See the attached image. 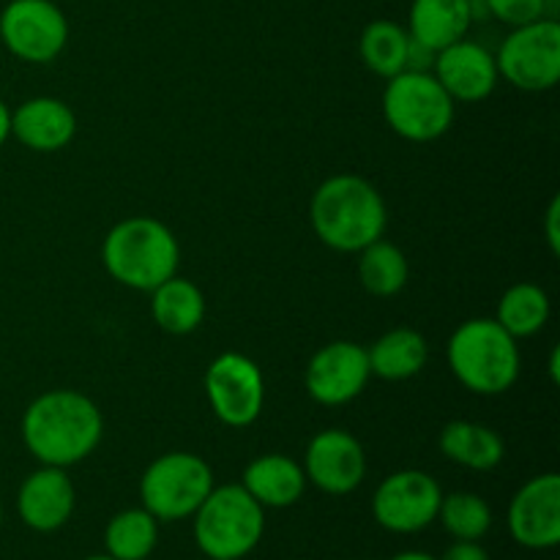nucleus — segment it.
I'll use <instances>...</instances> for the list:
<instances>
[{
    "label": "nucleus",
    "mask_w": 560,
    "mask_h": 560,
    "mask_svg": "<svg viewBox=\"0 0 560 560\" xmlns=\"http://www.w3.org/2000/svg\"><path fill=\"white\" fill-rule=\"evenodd\" d=\"M104 435L102 410L91 397L71 388H55L27 405L22 441L42 465L69 468L96 452Z\"/></svg>",
    "instance_id": "f257e3e1"
},
{
    "label": "nucleus",
    "mask_w": 560,
    "mask_h": 560,
    "mask_svg": "<svg viewBox=\"0 0 560 560\" xmlns=\"http://www.w3.org/2000/svg\"><path fill=\"white\" fill-rule=\"evenodd\" d=\"M312 230L326 246L359 255L383 238L388 224L386 202L370 180L359 175H334L323 180L310 202Z\"/></svg>",
    "instance_id": "f03ea898"
},
{
    "label": "nucleus",
    "mask_w": 560,
    "mask_h": 560,
    "mask_svg": "<svg viewBox=\"0 0 560 560\" xmlns=\"http://www.w3.org/2000/svg\"><path fill=\"white\" fill-rule=\"evenodd\" d=\"M102 260L115 282L151 293L153 288L175 277L180 246L173 230L159 219L129 217L104 235Z\"/></svg>",
    "instance_id": "7ed1b4c3"
},
{
    "label": "nucleus",
    "mask_w": 560,
    "mask_h": 560,
    "mask_svg": "<svg viewBox=\"0 0 560 560\" xmlns=\"http://www.w3.org/2000/svg\"><path fill=\"white\" fill-rule=\"evenodd\" d=\"M446 355L454 377L485 397L506 394L520 377L517 339L495 317H474L457 326Z\"/></svg>",
    "instance_id": "20e7f679"
},
{
    "label": "nucleus",
    "mask_w": 560,
    "mask_h": 560,
    "mask_svg": "<svg viewBox=\"0 0 560 560\" xmlns=\"http://www.w3.org/2000/svg\"><path fill=\"white\" fill-rule=\"evenodd\" d=\"M191 517L197 547L208 558H246L266 530V509L241 485L213 487Z\"/></svg>",
    "instance_id": "39448f33"
},
{
    "label": "nucleus",
    "mask_w": 560,
    "mask_h": 560,
    "mask_svg": "<svg viewBox=\"0 0 560 560\" xmlns=\"http://www.w3.org/2000/svg\"><path fill=\"white\" fill-rule=\"evenodd\" d=\"M454 98L432 71H399L383 91V115L399 137L430 142L454 124Z\"/></svg>",
    "instance_id": "423d86ee"
},
{
    "label": "nucleus",
    "mask_w": 560,
    "mask_h": 560,
    "mask_svg": "<svg viewBox=\"0 0 560 560\" xmlns=\"http://www.w3.org/2000/svg\"><path fill=\"white\" fill-rule=\"evenodd\" d=\"M211 490V465L189 452L162 454L148 465L140 479L142 509L162 523L191 517Z\"/></svg>",
    "instance_id": "0eeeda50"
},
{
    "label": "nucleus",
    "mask_w": 560,
    "mask_h": 560,
    "mask_svg": "<svg viewBox=\"0 0 560 560\" xmlns=\"http://www.w3.org/2000/svg\"><path fill=\"white\" fill-rule=\"evenodd\" d=\"M498 74L520 91H550L560 80V25L556 16L512 27L495 55Z\"/></svg>",
    "instance_id": "6e6552de"
},
{
    "label": "nucleus",
    "mask_w": 560,
    "mask_h": 560,
    "mask_svg": "<svg viewBox=\"0 0 560 560\" xmlns=\"http://www.w3.org/2000/svg\"><path fill=\"white\" fill-rule=\"evenodd\" d=\"M0 42L25 63H49L69 42V20L52 0H9L0 11Z\"/></svg>",
    "instance_id": "1a4fd4ad"
},
{
    "label": "nucleus",
    "mask_w": 560,
    "mask_h": 560,
    "mask_svg": "<svg viewBox=\"0 0 560 560\" xmlns=\"http://www.w3.org/2000/svg\"><path fill=\"white\" fill-rule=\"evenodd\" d=\"M206 394L213 416L228 427H249L262 413L266 381L249 355L222 353L206 372Z\"/></svg>",
    "instance_id": "9d476101"
},
{
    "label": "nucleus",
    "mask_w": 560,
    "mask_h": 560,
    "mask_svg": "<svg viewBox=\"0 0 560 560\" xmlns=\"http://www.w3.org/2000/svg\"><path fill=\"white\" fill-rule=\"evenodd\" d=\"M441 485L424 470H397L372 495L377 525L392 534H419L438 520Z\"/></svg>",
    "instance_id": "9b49d317"
},
{
    "label": "nucleus",
    "mask_w": 560,
    "mask_h": 560,
    "mask_svg": "<svg viewBox=\"0 0 560 560\" xmlns=\"http://www.w3.org/2000/svg\"><path fill=\"white\" fill-rule=\"evenodd\" d=\"M509 534L528 550H550L560 541V476L541 474L525 481L509 503Z\"/></svg>",
    "instance_id": "f8f14e48"
},
{
    "label": "nucleus",
    "mask_w": 560,
    "mask_h": 560,
    "mask_svg": "<svg viewBox=\"0 0 560 560\" xmlns=\"http://www.w3.org/2000/svg\"><path fill=\"white\" fill-rule=\"evenodd\" d=\"M370 377L366 350L348 339H339L312 355L310 366H306V392L315 402L337 408V405H348L350 399L359 397Z\"/></svg>",
    "instance_id": "ddd939ff"
},
{
    "label": "nucleus",
    "mask_w": 560,
    "mask_h": 560,
    "mask_svg": "<svg viewBox=\"0 0 560 560\" xmlns=\"http://www.w3.org/2000/svg\"><path fill=\"white\" fill-rule=\"evenodd\" d=\"M301 468L306 481L326 495H350L366 476V454L350 432L326 430L310 441Z\"/></svg>",
    "instance_id": "4468645a"
},
{
    "label": "nucleus",
    "mask_w": 560,
    "mask_h": 560,
    "mask_svg": "<svg viewBox=\"0 0 560 560\" xmlns=\"http://www.w3.org/2000/svg\"><path fill=\"white\" fill-rule=\"evenodd\" d=\"M432 74L446 88L454 102L465 104L485 102L495 91L498 80H501L495 55L481 47V44L470 42V38H459V42L435 52Z\"/></svg>",
    "instance_id": "2eb2a0df"
},
{
    "label": "nucleus",
    "mask_w": 560,
    "mask_h": 560,
    "mask_svg": "<svg viewBox=\"0 0 560 560\" xmlns=\"http://www.w3.org/2000/svg\"><path fill=\"white\" fill-rule=\"evenodd\" d=\"M74 481L69 479L66 468H55V465L33 470L16 492L20 520L38 534H52L63 528L74 514Z\"/></svg>",
    "instance_id": "dca6fc26"
},
{
    "label": "nucleus",
    "mask_w": 560,
    "mask_h": 560,
    "mask_svg": "<svg viewBox=\"0 0 560 560\" xmlns=\"http://www.w3.org/2000/svg\"><path fill=\"white\" fill-rule=\"evenodd\" d=\"M11 135L31 151L55 153L74 140L77 115L60 98H27L11 113Z\"/></svg>",
    "instance_id": "f3484780"
},
{
    "label": "nucleus",
    "mask_w": 560,
    "mask_h": 560,
    "mask_svg": "<svg viewBox=\"0 0 560 560\" xmlns=\"http://www.w3.org/2000/svg\"><path fill=\"white\" fill-rule=\"evenodd\" d=\"M241 487L262 509H288L304 495L306 474L288 454H262L246 465Z\"/></svg>",
    "instance_id": "a211bd4d"
},
{
    "label": "nucleus",
    "mask_w": 560,
    "mask_h": 560,
    "mask_svg": "<svg viewBox=\"0 0 560 560\" xmlns=\"http://www.w3.org/2000/svg\"><path fill=\"white\" fill-rule=\"evenodd\" d=\"M474 20V0H413L408 33L413 42L441 52L443 47L468 36Z\"/></svg>",
    "instance_id": "6ab92c4d"
},
{
    "label": "nucleus",
    "mask_w": 560,
    "mask_h": 560,
    "mask_svg": "<svg viewBox=\"0 0 560 560\" xmlns=\"http://www.w3.org/2000/svg\"><path fill=\"white\" fill-rule=\"evenodd\" d=\"M438 446H441L443 457L470 470L498 468L503 463V454H506L503 438L490 427L476 424V421H452V424H446Z\"/></svg>",
    "instance_id": "aec40b11"
},
{
    "label": "nucleus",
    "mask_w": 560,
    "mask_h": 560,
    "mask_svg": "<svg viewBox=\"0 0 560 560\" xmlns=\"http://www.w3.org/2000/svg\"><path fill=\"white\" fill-rule=\"evenodd\" d=\"M366 359H370L372 375L383 381H408L424 370L430 348H427V339L413 328H392L366 350Z\"/></svg>",
    "instance_id": "412c9836"
},
{
    "label": "nucleus",
    "mask_w": 560,
    "mask_h": 560,
    "mask_svg": "<svg viewBox=\"0 0 560 560\" xmlns=\"http://www.w3.org/2000/svg\"><path fill=\"white\" fill-rule=\"evenodd\" d=\"M151 315L162 331L184 337L191 334L206 317V299L189 279L170 277L151 290Z\"/></svg>",
    "instance_id": "4be33fe9"
},
{
    "label": "nucleus",
    "mask_w": 560,
    "mask_h": 560,
    "mask_svg": "<svg viewBox=\"0 0 560 560\" xmlns=\"http://www.w3.org/2000/svg\"><path fill=\"white\" fill-rule=\"evenodd\" d=\"M159 545V520L148 509L118 512L104 528V547L115 560H145Z\"/></svg>",
    "instance_id": "5701e85b"
},
{
    "label": "nucleus",
    "mask_w": 560,
    "mask_h": 560,
    "mask_svg": "<svg viewBox=\"0 0 560 560\" xmlns=\"http://www.w3.org/2000/svg\"><path fill=\"white\" fill-rule=\"evenodd\" d=\"M410 33L399 22L375 20L364 27L359 38V52L366 69L375 71L383 80H392L408 63Z\"/></svg>",
    "instance_id": "b1692460"
},
{
    "label": "nucleus",
    "mask_w": 560,
    "mask_h": 560,
    "mask_svg": "<svg viewBox=\"0 0 560 560\" xmlns=\"http://www.w3.org/2000/svg\"><path fill=\"white\" fill-rule=\"evenodd\" d=\"M359 282L370 295L392 299L408 284V257L388 241H372L359 252Z\"/></svg>",
    "instance_id": "393cba45"
},
{
    "label": "nucleus",
    "mask_w": 560,
    "mask_h": 560,
    "mask_svg": "<svg viewBox=\"0 0 560 560\" xmlns=\"http://www.w3.org/2000/svg\"><path fill=\"white\" fill-rule=\"evenodd\" d=\"M498 323L512 334L514 339L534 337L550 320V299L545 290L534 282H517L501 295L498 304Z\"/></svg>",
    "instance_id": "a878e982"
},
{
    "label": "nucleus",
    "mask_w": 560,
    "mask_h": 560,
    "mask_svg": "<svg viewBox=\"0 0 560 560\" xmlns=\"http://www.w3.org/2000/svg\"><path fill=\"white\" fill-rule=\"evenodd\" d=\"M438 520L443 523L446 534L457 541H479L485 539L492 525V509L476 492H452L441 498Z\"/></svg>",
    "instance_id": "bb28decb"
},
{
    "label": "nucleus",
    "mask_w": 560,
    "mask_h": 560,
    "mask_svg": "<svg viewBox=\"0 0 560 560\" xmlns=\"http://www.w3.org/2000/svg\"><path fill=\"white\" fill-rule=\"evenodd\" d=\"M487 14L501 20L503 25H528V22L545 20L550 14V0H481Z\"/></svg>",
    "instance_id": "cd10ccee"
},
{
    "label": "nucleus",
    "mask_w": 560,
    "mask_h": 560,
    "mask_svg": "<svg viewBox=\"0 0 560 560\" xmlns=\"http://www.w3.org/2000/svg\"><path fill=\"white\" fill-rule=\"evenodd\" d=\"M438 560H490V556H487V550L479 541H454V545L443 552V558Z\"/></svg>",
    "instance_id": "c85d7f7f"
},
{
    "label": "nucleus",
    "mask_w": 560,
    "mask_h": 560,
    "mask_svg": "<svg viewBox=\"0 0 560 560\" xmlns=\"http://www.w3.org/2000/svg\"><path fill=\"white\" fill-rule=\"evenodd\" d=\"M558 217H560V200L552 197L550 208H547V241H550L552 255H558L560 249V230H558Z\"/></svg>",
    "instance_id": "c756f323"
},
{
    "label": "nucleus",
    "mask_w": 560,
    "mask_h": 560,
    "mask_svg": "<svg viewBox=\"0 0 560 560\" xmlns=\"http://www.w3.org/2000/svg\"><path fill=\"white\" fill-rule=\"evenodd\" d=\"M11 137V109L5 107V102L0 98V148Z\"/></svg>",
    "instance_id": "7c9ffc66"
},
{
    "label": "nucleus",
    "mask_w": 560,
    "mask_h": 560,
    "mask_svg": "<svg viewBox=\"0 0 560 560\" xmlns=\"http://www.w3.org/2000/svg\"><path fill=\"white\" fill-rule=\"evenodd\" d=\"M392 560H438V558L427 556V552H419V550H410V552H399V556H394Z\"/></svg>",
    "instance_id": "2f4dec72"
},
{
    "label": "nucleus",
    "mask_w": 560,
    "mask_h": 560,
    "mask_svg": "<svg viewBox=\"0 0 560 560\" xmlns=\"http://www.w3.org/2000/svg\"><path fill=\"white\" fill-rule=\"evenodd\" d=\"M550 372H552V381H558V350H552V359H550Z\"/></svg>",
    "instance_id": "473e14b6"
},
{
    "label": "nucleus",
    "mask_w": 560,
    "mask_h": 560,
    "mask_svg": "<svg viewBox=\"0 0 560 560\" xmlns=\"http://www.w3.org/2000/svg\"><path fill=\"white\" fill-rule=\"evenodd\" d=\"M85 560H115V558H109V556H91V558H85Z\"/></svg>",
    "instance_id": "72a5a7b5"
},
{
    "label": "nucleus",
    "mask_w": 560,
    "mask_h": 560,
    "mask_svg": "<svg viewBox=\"0 0 560 560\" xmlns=\"http://www.w3.org/2000/svg\"><path fill=\"white\" fill-rule=\"evenodd\" d=\"M0 525H3V503H0Z\"/></svg>",
    "instance_id": "f704fd0d"
},
{
    "label": "nucleus",
    "mask_w": 560,
    "mask_h": 560,
    "mask_svg": "<svg viewBox=\"0 0 560 560\" xmlns=\"http://www.w3.org/2000/svg\"><path fill=\"white\" fill-rule=\"evenodd\" d=\"M208 560H233V558H208Z\"/></svg>",
    "instance_id": "c9c22d12"
}]
</instances>
